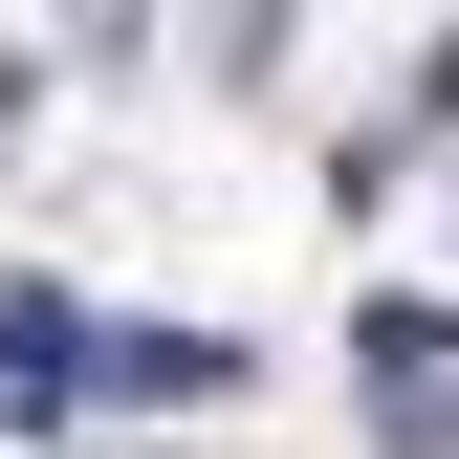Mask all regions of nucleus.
<instances>
[{
	"label": "nucleus",
	"instance_id": "f257e3e1",
	"mask_svg": "<svg viewBox=\"0 0 459 459\" xmlns=\"http://www.w3.org/2000/svg\"><path fill=\"white\" fill-rule=\"evenodd\" d=\"M88 394V307L66 284H0V416H66Z\"/></svg>",
	"mask_w": 459,
	"mask_h": 459
},
{
	"label": "nucleus",
	"instance_id": "f03ea898",
	"mask_svg": "<svg viewBox=\"0 0 459 459\" xmlns=\"http://www.w3.org/2000/svg\"><path fill=\"white\" fill-rule=\"evenodd\" d=\"M88 394H153V416H197V394H241L219 328H88Z\"/></svg>",
	"mask_w": 459,
	"mask_h": 459
}]
</instances>
